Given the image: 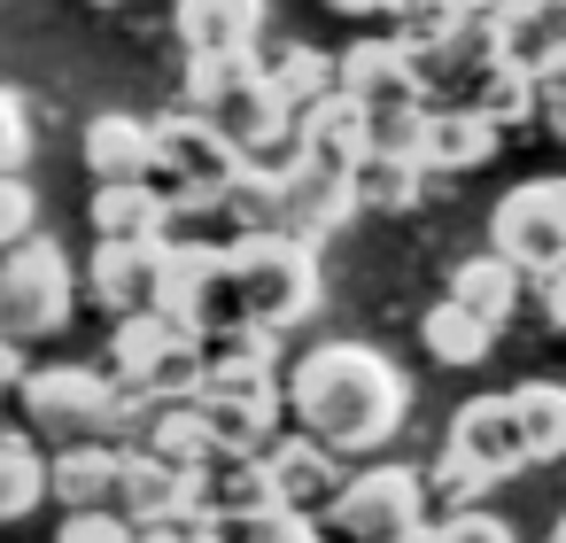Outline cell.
Segmentation results:
<instances>
[{
	"label": "cell",
	"instance_id": "cell-1",
	"mask_svg": "<svg viewBox=\"0 0 566 543\" xmlns=\"http://www.w3.org/2000/svg\"><path fill=\"white\" fill-rule=\"evenodd\" d=\"M280 404L295 411V427H303L318 450H334V458H373V450L403 427L411 380H403L380 349H365V342H318L311 357H295Z\"/></svg>",
	"mask_w": 566,
	"mask_h": 543
},
{
	"label": "cell",
	"instance_id": "cell-2",
	"mask_svg": "<svg viewBox=\"0 0 566 543\" xmlns=\"http://www.w3.org/2000/svg\"><path fill=\"white\" fill-rule=\"evenodd\" d=\"M218 272H226V319H249L264 334H287L318 311V257H311V241H295L280 226L233 233L218 249Z\"/></svg>",
	"mask_w": 566,
	"mask_h": 543
},
{
	"label": "cell",
	"instance_id": "cell-3",
	"mask_svg": "<svg viewBox=\"0 0 566 543\" xmlns=\"http://www.w3.org/2000/svg\"><path fill=\"white\" fill-rule=\"evenodd\" d=\"M17 404H24L32 442H86L94 435V442L125 450L148 419V404L133 388H117L109 373H94V365H40V373L17 380Z\"/></svg>",
	"mask_w": 566,
	"mask_h": 543
},
{
	"label": "cell",
	"instance_id": "cell-4",
	"mask_svg": "<svg viewBox=\"0 0 566 543\" xmlns=\"http://www.w3.org/2000/svg\"><path fill=\"white\" fill-rule=\"evenodd\" d=\"M233 171H241V148H233L210 117L171 109V117L148 125V171H140V179L171 202V218H210L218 195L233 187Z\"/></svg>",
	"mask_w": 566,
	"mask_h": 543
},
{
	"label": "cell",
	"instance_id": "cell-5",
	"mask_svg": "<svg viewBox=\"0 0 566 543\" xmlns=\"http://www.w3.org/2000/svg\"><path fill=\"white\" fill-rule=\"evenodd\" d=\"M403 63L419 79V94H465L489 63H496V9L489 0H434V9L403 17Z\"/></svg>",
	"mask_w": 566,
	"mask_h": 543
},
{
	"label": "cell",
	"instance_id": "cell-6",
	"mask_svg": "<svg viewBox=\"0 0 566 543\" xmlns=\"http://www.w3.org/2000/svg\"><path fill=\"white\" fill-rule=\"evenodd\" d=\"M71 257L40 233L0 249V342H48L71 326Z\"/></svg>",
	"mask_w": 566,
	"mask_h": 543
},
{
	"label": "cell",
	"instance_id": "cell-7",
	"mask_svg": "<svg viewBox=\"0 0 566 543\" xmlns=\"http://www.w3.org/2000/svg\"><path fill=\"white\" fill-rule=\"evenodd\" d=\"M489 241L520 280H558L566 272V179L512 187L496 202V218H489Z\"/></svg>",
	"mask_w": 566,
	"mask_h": 543
},
{
	"label": "cell",
	"instance_id": "cell-8",
	"mask_svg": "<svg viewBox=\"0 0 566 543\" xmlns=\"http://www.w3.org/2000/svg\"><path fill=\"white\" fill-rule=\"evenodd\" d=\"M187 411H195V427H202L210 450L249 458L280 427V380L272 373H202L195 396H187Z\"/></svg>",
	"mask_w": 566,
	"mask_h": 543
},
{
	"label": "cell",
	"instance_id": "cell-9",
	"mask_svg": "<svg viewBox=\"0 0 566 543\" xmlns=\"http://www.w3.org/2000/svg\"><path fill=\"white\" fill-rule=\"evenodd\" d=\"M326 512H334V528H342L349 543H373V535H396V528L427 520V481H419V466H388V458H380V466L334 481Z\"/></svg>",
	"mask_w": 566,
	"mask_h": 543
},
{
	"label": "cell",
	"instance_id": "cell-10",
	"mask_svg": "<svg viewBox=\"0 0 566 543\" xmlns=\"http://www.w3.org/2000/svg\"><path fill=\"white\" fill-rule=\"evenodd\" d=\"M272 195H280V233H295V241H318V233H334V226L357 218L349 171H326V164H311V156L280 164V171H272Z\"/></svg>",
	"mask_w": 566,
	"mask_h": 543
},
{
	"label": "cell",
	"instance_id": "cell-11",
	"mask_svg": "<svg viewBox=\"0 0 566 543\" xmlns=\"http://www.w3.org/2000/svg\"><path fill=\"white\" fill-rule=\"evenodd\" d=\"M442 458L473 466L489 489L512 481V473L527 466V450H520V427H512L504 396H473V404H458V411H450V435H442Z\"/></svg>",
	"mask_w": 566,
	"mask_h": 543
},
{
	"label": "cell",
	"instance_id": "cell-12",
	"mask_svg": "<svg viewBox=\"0 0 566 543\" xmlns=\"http://www.w3.org/2000/svg\"><path fill=\"white\" fill-rule=\"evenodd\" d=\"M496 9V55L527 79H558L566 63V0H489Z\"/></svg>",
	"mask_w": 566,
	"mask_h": 543
},
{
	"label": "cell",
	"instance_id": "cell-13",
	"mask_svg": "<svg viewBox=\"0 0 566 543\" xmlns=\"http://www.w3.org/2000/svg\"><path fill=\"white\" fill-rule=\"evenodd\" d=\"M496 140H504V125H489L481 109H465V102H427V125H419V171L458 179V171L489 164Z\"/></svg>",
	"mask_w": 566,
	"mask_h": 543
},
{
	"label": "cell",
	"instance_id": "cell-14",
	"mask_svg": "<svg viewBox=\"0 0 566 543\" xmlns=\"http://www.w3.org/2000/svg\"><path fill=\"white\" fill-rule=\"evenodd\" d=\"M109 512L125 520V528H164V520H179L187 512V473H171V466H156L148 450H117V473H109Z\"/></svg>",
	"mask_w": 566,
	"mask_h": 543
},
{
	"label": "cell",
	"instance_id": "cell-15",
	"mask_svg": "<svg viewBox=\"0 0 566 543\" xmlns=\"http://www.w3.org/2000/svg\"><path fill=\"white\" fill-rule=\"evenodd\" d=\"M334 86L357 102V109H388V102H427L411 63H403V40H357L334 55Z\"/></svg>",
	"mask_w": 566,
	"mask_h": 543
},
{
	"label": "cell",
	"instance_id": "cell-16",
	"mask_svg": "<svg viewBox=\"0 0 566 543\" xmlns=\"http://www.w3.org/2000/svg\"><path fill=\"white\" fill-rule=\"evenodd\" d=\"M295 156H311V164H326V171H349V164L365 156V109H357L342 86L311 94V102L295 109Z\"/></svg>",
	"mask_w": 566,
	"mask_h": 543
},
{
	"label": "cell",
	"instance_id": "cell-17",
	"mask_svg": "<svg viewBox=\"0 0 566 543\" xmlns=\"http://www.w3.org/2000/svg\"><path fill=\"white\" fill-rule=\"evenodd\" d=\"M264 458V481H272V504H295V512H318L326 497H334V450H318L311 435H280V442H264L256 450Z\"/></svg>",
	"mask_w": 566,
	"mask_h": 543
},
{
	"label": "cell",
	"instance_id": "cell-18",
	"mask_svg": "<svg viewBox=\"0 0 566 543\" xmlns=\"http://www.w3.org/2000/svg\"><path fill=\"white\" fill-rule=\"evenodd\" d=\"M156 264H164V241H94L86 288H94V303H109V311H148Z\"/></svg>",
	"mask_w": 566,
	"mask_h": 543
},
{
	"label": "cell",
	"instance_id": "cell-19",
	"mask_svg": "<svg viewBox=\"0 0 566 543\" xmlns=\"http://www.w3.org/2000/svg\"><path fill=\"white\" fill-rule=\"evenodd\" d=\"M264 32V0H179L187 55H249Z\"/></svg>",
	"mask_w": 566,
	"mask_h": 543
},
{
	"label": "cell",
	"instance_id": "cell-20",
	"mask_svg": "<svg viewBox=\"0 0 566 543\" xmlns=\"http://www.w3.org/2000/svg\"><path fill=\"white\" fill-rule=\"evenodd\" d=\"M164 195L148 187V179H102L94 187V241H156L164 233Z\"/></svg>",
	"mask_w": 566,
	"mask_h": 543
},
{
	"label": "cell",
	"instance_id": "cell-21",
	"mask_svg": "<svg viewBox=\"0 0 566 543\" xmlns=\"http://www.w3.org/2000/svg\"><path fill=\"white\" fill-rule=\"evenodd\" d=\"M520 295H527V280H520L496 249H489V257H465V264L450 272V303H458V311H473L481 326H512Z\"/></svg>",
	"mask_w": 566,
	"mask_h": 543
},
{
	"label": "cell",
	"instance_id": "cell-22",
	"mask_svg": "<svg viewBox=\"0 0 566 543\" xmlns=\"http://www.w3.org/2000/svg\"><path fill=\"white\" fill-rule=\"evenodd\" d=\"M109 473H117V442H55V458H48V497L63 504V512H78V504H109Z\"/></svg>",
	"mask_w": 566,
	"mask_h": 543
},
{
	"label": "cell",
	"instance_id": "cell-23",
	"mask_svg": "<svg viewBox=\"0 0 566 543\" xmlns=\"http://www.w3.org/2000/svg\"><path fill=\"white\" fill-rule=\"evenodd\" d=\"M504 411H512V427H520L527 466H551V458L566 450V388H558V380H520V388L504 396Z\"/></svg>",
	"mask_w": 566,
	"mask_h": 543
},
{
	"label": "cell",
	"instance_id": "cell-24",
	"mask_svg": "<svg viewBox=\"0 0 566 543\" xmlns=\"http://www.w3.org/2000/svg\"><path fill=\"white\" fill-rule=\"evenodd\" d=\"M78 156H86L94 187H102V179H140V171H148V125L125 117V109H102V117L86 125V140H78Z\"/></svg>",
	"mask_w": 566,
	"mask_h": 543
},
{
	"label": "cell",
	"instance_id": "cell-25",
	"mask_svg": "<svg viewBox=\"0 0 566 543\" xmlns=\"http://www.w3.org/2000/svg\"><path fill=\"white\" fill-rule=\"evenodd\" d=\"M133 450H148V458H156V466H171V473H195V466L210 458V442H202V427H195L187 396H179V404H148V419H140V435H133Z\"/></svg>",
	"mask_w": 566,
	"mask_h": 543
},
{
	"label": "cell",
	"instance_id": "cell-26",
	"mask_svg": "<svg viewBox=\"0 0 566 543\" xmlns=\"http://www.w3.org/2000/svg\"><path fill=\"white\" fill-rule=\"evenodd\" d=\"M349 195H357V210H411L419 195H427V171L411 164V156H357L349 164Z\"/></svg>",
	"mask_w": 566,
	"mask_h": 543
},
{
	"label": "cell",
	"instance_id": "cell-27",
	"mask_svg": "<svg viewBox=\"0 0 566 543\" xmlns=\"http://www.w3.org/2000/svg\"><path fill=\"white\" fill-rule=\"evenodd\" d=\"M419 342H427V357L434 365H450V373H465V365H481L489 357V342H496V326H481L473 311H458L450 295L419 319Z\"/></svg>",
	"mask_w": 566,
	"mask_h": 543
},
{
	"label": "cell",
	"instance_id": "cell-28",
	"mask_svg": "<svg viewBox=\"0 0 566 543\" xmlns=\"http://www.w3.org/2000/svg\"><path fill=\"white\" fill-rule=\"evenodd\" d=\"M179 334H187V326H171L164 311H117V334H109V380H117V388L140 380Z\"/></svg>",
	"mask_w": 566,
	"mask_h": 543
},
{
	"label": "cell",
	"instance_id": "cell-29",
	"mask_svg": "<svg viewBox=\"0 0 566 543\" xmlns=\"http://www.w3.org/2000/svg\"><path fill=\"white\" fill-rule=\"evenodd\" d=\"M48 497V450L17 427H0V520H24L32 504Z\"/></svg>",
	"mask_w": 566,
	"mask_h": 543
},
{
	"label": "cell",
	"instance_id": "cell-30",
	"mask_svg": "<svg viewBox=\"0 0 566 543\" xmlns=\"http://www.w3.org/2000/svg\"><path fill=\"white\" fill-rule=\"evenodd\" d=\"M256 79L272 86V102H280V109H303L311 94H326V86H334V63H326L318 48H280V55H264V63H256Z\"/></svg>",
	"mask_w": 566,
	"mask_h": 543
},
{
	"label": "cell",
	"instance_id": "cell-31",
	"mask_svg": "<svg viewBox=\"0 0 566 543\" xmlns=\"http://www.w3.org/2000/svg\"><path fill=\"white\" fill-rule=\"evenodd\" d=\"M226 535H233V543H326V535H318V520H311V512H295V504H256V512L226 520Z\"/></svg>",
	"mask_w": 566,
	"mask_h": 543
},
{
	"label": "cell",
	"instance_id": "cell-32",
	"mask_svg": "<svg viewBox=\"0 0 566 543\" xmlns=\"http://www.w3.org/2000/svg\"><path fill=\"white\" fill-rule=\"evenodd\" d=\"M419 125H427V102L365 109V148H373V156H411V164H419Z\"/></svg>",
	"mask_w": 566,
	"mask_h": 543
},
{
	"label": "cell",
	"instance_id": "cell-33",
	"mask_svg": "<svg viewBox=\"0 0 566 543\" xmlns=\"http://www.w3.org/2000/svg\"><path fill=\"white\" fill-rule=\"evenodd\" d=\"M55 543H133V528H125L109 504H78V512H63Z\"/></svg>",
	"mask_w": 566,
	"mask_h": 543
},
{
	"label": "cell",
	"instance_id": "cell-34",
	"mask_svg": "<svg viewBox=\"0 0 566 543\" xmlns=\"http://www.w3.org/2000/svg\"><path fill=\"white\" fill-rule=\"evenodd\" d=\"M434 543H520V535H512V520H496V512H481V504H458V512L434 528Z\"/></svg>",
	"mask_w": 566,
	"mask_h": 543
},
{
	"label": "cell",
	"instance_id": "cell-35",
	"mask_svg": "<svg viewBox=\"0 0 566 543\" xmlns=\"http://www.w3.org/2000/svg\"><path fill=\"white\" fill-rule=\"evenodd\" d=\"M32 218H40L32 187H24L17 171H0V249H9V241H24V233H32Z\"/></svg>",
	"mask_w": 566,
	"mask_h": 543
},
{
	"label": "cell",
	"instance_id": "cell-36",
	"mask_svg": "<svg viewBox=\"0 0 566 543\" xmlns=\"http://www.w3.org/2000/svg\"><path fill=\"white\" fill-rule=\"evenodd\" d=\"M24 148H32V133H24V102L0 86V171H24Z\"/></svg>",
	"mask_w": 566,
	"mask_h": 543
},
{
	"label": "cell",
	"instance_id": "cell-37",
	"mask_svg": "<svg viewBox=\"0 0 566 543\" xmlns=\"http://www.w3.org/2000/svg\"><path fill=\"white\" fill-rule=\"evenodd\" d=\"M17 380H24V357H17V342H0V396H17Z\"/></svg>",
	"mask_w": 566,
	"mask_h": 543
},
{
	"label": "cell",
	"instance_id": "cell-38",
	"mask_svg": "<svg viewBox=\"0 0 566 543\" xmlns=\"http://www.w3.org/2000/svg\"><path fill=\"white\" fill-rule=\"evenodd\" d=\"M373 543H434V528H427V520H411V528H396V535H373Z\"/></svg>",
	"mask_w": 566,
	"mask_h": 543
},
{
	"label": "cell",
	"instance_id": "cell-39",
	"mask_svg": "<svg viewBox=\"0 0 566 543\" xmlns=\"http://www.w3.org/2000/svg\"><path fill=\"white\" fill-rule=\"evenodd\" d=\"M326 9H342V17H380L388 0H326Z\"/></svg>",
	"mask_w": 566,
	"mask_h": 543
},
{
	"label": "cell",
	"instance_id": "cell-40",
	"mask_svg": "<svg viewBox=\"0 0 566 543\" xmlns=\"http://www.w3.org/2000/svg\"><path fill=\"white\" fill-rule=\"evenodd\" d=\"M133 543H179V520H164V528H133Z\"/></svg>",
	"mask_w": 566,
	"mask_h": 543
},
{
	"label": "cell",
	"instance_id": "cell-41",
	"mask_svg": "<svg viewBox=\"0 0 566 543\" xmlns=\"http://www.w3.org/2000/svg\"><path fill=\"white\" fill-rule=\"evenodd\" d=\"M94 9H117V0H94Z\"/></svg>",
	"mask_w": 566,
	"mask_h": 543
}]
</instances>
